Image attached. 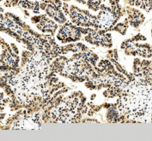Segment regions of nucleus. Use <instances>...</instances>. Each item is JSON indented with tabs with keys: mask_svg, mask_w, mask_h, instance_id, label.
Here are the masks:
<instances>
[{
	"mask_svg": "<svg viewBox=\"0 0 152 141\" xmlns=\"http://www.w3.org/2000/svg\"><path fill=\"white\" fill-rule=\"evenodd\" d=\"M115 17H116V14L111 10H108V9H107V10L103 11L99 16V25L101 28H107L112 25Z\"/></svg>",
	"mask_w": 152,
	"mask_h": 141,
	"instance_id": "obj_1",
	"label": "nucleus"
},
{
	"mask_svg": "<svg viewBox=\"0 0 152 141\" xmlns=\"http://www.w3.org/2000/svg\"><path fill=\"white\" fill-rule=\"evenodd\" d=\"M30 118L32 119V121H34V123H36L37 125H40V116L38 114H32L29 115Z\"/></svg>",
	"mask_w": 152,
	"mask_h": 141,
	"instance_id": "obj_2",
	"label": "nucleus"
},
{
	"mask_svg": "<svg viewBox=\"0 0 152 141\" xmlns=\"http://www.w3.org/2000/svg\"><path fill=\"white\" fill-rule=\"evenodd\" d=\"M61 33H63L65 36H68L71 34V30L68 27H64L61 29Z\"/></svg>",
	"mask_w": 152,
	"mask_h": 141,
	"instance_id": "obj_3",
	"label": "nucleus"
},
{
	"mask_svg": "<svg viewBox=\"0 0 152 141\" xmlns=\"http://www.w3.org/2000/svg\"><path fill=\"white\" fill-rule=\"evenodd\" d=\"M5 61H6V62H8L9 64H12V63H14V60H13V58L10 57V55H7L6 56V57H5Z\"/></svg>",
	"mask_w": 152,
	"mask_h": 141,
	"instance_id": "obj_4",
	"label": "nucleus"
}]
</instances>
